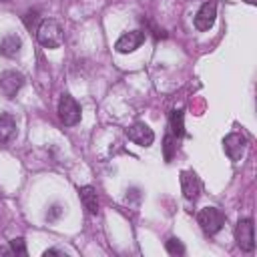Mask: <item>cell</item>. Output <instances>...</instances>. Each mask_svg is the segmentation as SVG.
Segmentation results:
<instances>
[{
  "instance_id": "8992f818",
  "label": "cell",
  "mask_w": 257,
  "mask_h": 257,
  "mask_svg": "<svg viewBox=\"0 0 257 257\" xmlns=\"http://www.w3.org/2000/svg\"><path fill=\"white\" fill-rule=\"evenodd\" d=\"M22 86H24V76L18 70H4L0 74V90L6 98H14Z\"/></svg>"
},
{
  "instance_id": "d6986e66",
  "label": "cell",
  "mask_w": 257,
  "mask_h": 257,
  "mask_svg": "<svg viewBox=\"0 0 257 257\" xmlns=\"http://www.w3.org/2000/svg\"><path fill=\"white\" fill-rule=\"evenodd\" d=\"M44 255H46V257H48V255H60V251H56V249H46Z\"/></svg>"
},
{
  "instance_id": "2e32d148",
  "label": "cell",
  "mask_w": 257,
  "mask_h": 257,
  "mask_svg": "<svg viewBox=\"0 0 257 257\" xmlns=\"http://www.w3.org/2000/svg\"><path fill=\"white\" fill-rule=\"evenodd\" d=\"M10 251H12V253H16V255H26L28 251H26L24 239H22V237H16V239H12V241H10Z\"/></svg>"
},
{
  "instance_id": "9a60e30c",
  "label": "cell",
  "mask_w": 257,
  "mask_h": 257,
  "mask_svg": "<svg viewBox=\"0 0 257 257\" xmlns=\"http://www.w3.org/2000/svg\"><path fill=\"white\" fill-rule=\"evenodd\" d=\"M165 247H167V251H169L171 255H183V253H185V247H183V243H181L177 237H171Z\"/></svg>"
},
{
  "instance_id": "ba28073f",
  "label": "cell",
  "mask_w": 257,
  "mask_h": 257,
  "mask_svg": "<svg viewBox=\"0 0 257 257\" xmlns=\"http://www.w3.org/2000/svg\"><path fill=\"white\" fill-rule=\"evenodd\" d=\"M147 34L143 30H131V32H124L116 42H114V50L120 52V54H128V52H135L143 42H145Z\"/></svg>"
},
{
  "instance_id": "7c38bea8",
  "label": "cell",
  "mask_w": 257,
  "mask_h": 257,
  "mask_svg": "<svg viewBox=\"0 0 257 257\" xmlns=\"http://www.w3.org/2000/svg\"><path fill=\"white\" fill-rule=\"evenodd\" d=\"M16 137V120L8 112H0V145L10 143Z\"/></svg>"
},
{
  "instance_id": "ffe728a7",
  "label": "cell",
  "mask_w": 257,
  "mask_h": 257,
  "mask_svg": "<svg viewBox=\"0 0 257 257\" xmlns=\"http://www.w3.org/2000/svg\"><path fill=\"white\" fill-rule=\"evenodd\" d=\"M0 2H8V0H0Z\"/></svg>"
},
{
  "instance_id": "5b68a950",
  "label": "cell",
  "mask_w": 257,
  "mask_h": 257,
  "mask_svg": "<svg viewBox=\"0 0 257 257\" xmlns=\"http://www.w3.org/2000/svg\"><path fill=\"white\" fill-rule=\"evenodd\" d=\"M247 149V139L239 133H229L223 139V151L231 161H241Z\"/></svg>"
},
{
  "instance_id": "5bb4252c",
  "label": "cell",
  "mask_w": 257,
  "mask_h": 257,
  "mask_svg": "<svg viewBox=\"0 0 257 257\" xmlns=\"http://www.w3.org/2000/svg\"><path fill=\"white\" fill-rule=\"evenodd\" d=\"M169 124H171V135L175 139L185 135V124H183V110H171L169 116Z\"/></svg>"
},
{
  "instance_id": "52a82bcc",
  "label": "cell",
  "mask_w": 257,
  "mask_h": 257,
  "mask_svg": "<svg viewBox=\"0 0 257 257\" xmlns=\"http://www.w3.org/2000/svg\"><path fill=\"white\" fill-rule=\"evenodd\" d=\"M215 16H217V2H215V0H207V2H203V6L199 8V12H197L193 24H195V28H197L199 32H205V30H209V28L215 24Z\"/></svg>"
},
{
  "instance_id": "30bf717a",
  "label": "cell",
  "mask_w": 257,
  "mask_h": 257,
  "mask_svg": "<svg viewBox=\"0 0 257 257\" xmlns=\"http://www.w3.org/2000/svg\"><path fill=\"white\" fill-rule=\"evenodd\" d=\"M181 189H183L185 199H189V201H195L199 197L201 183L193 171H181Z\"/></svg>"
},
{
  "instance_id": "e0dca14e",
  "label": "cell",
  "mask_w": 257,
  "mask_h": 257,
  "mask_svg": "<svg viewBox=\"0 0 257 257\" xmlns=\"http://www.w3.org/2000/svg\"><path fill=\"white\" fill-rule=\"evenodd\" d=\"M173 139H175L173 135H167V137H165V159H167V161L173 159V149H175Z\"/></svg>"
},
{
  "instance_id": "ac0fdd59",
  "label": "cell",
  "mask_w": 257,
  "mask_h": 257,
  "mask_svg": "<svg viewBox=\"0 0 257 257\" xmlns=\"http://www.w3.org/2000/svg\"><path fill=\"white\" fill-rule=\"evenodd\" d=\"M12 251H10V247H4V245H0V255H10Z\"/></svg>"
},
{
  "instance_id": "9c48e42d",
  "label": "cell",
  "mask_w": 257,
  "mask_h": 257,
  "mask_svg": "<svg viewBox=\"0 0 257 257\" xmlns=\"http://www.w3.org/2000/svg\"><path fill=\"white\" fill-rule=\"evenodd\" d=\"M126 137H128V141H133V143L139 145V147H151L153 141H155L153 128H151L149 124H145V122H135V124H131V126L126 128Z\"/></svg>"
},
{
  "instance_id": "4fadbf2b",
  "label": "cell",
  "mask_w": 257,
  "mask_h": 257,
  "mask_svg": "<svg viewBox=\"0 0 257 257\" xmlns=\"http://www.w3.org/2000/svg\"><path fill=\"white\" fill-rule=\"evenodd\" d=\"M78 195H80V201H82L84 209L90 215H96L98 213V195H96V189L90 187V185H84V187L78 189Z\"/></svg>"
},
{
  "instance_id": "7a4b0ae2",
  "label": "cell",
  "mask_w": 257,
  "mask_h": 257,
  "mask_svg": "<svg viewBox=\"0 0 257 257\" xmlns=\"http://www.w3.org/2000/svg\"><path fill=\"white\" fill-rule=\"evenodd\" d=\"M197 223L201 225V229H203L205 235H215V233H219L223 229L225 215L217 207H203L197 213Z\"/></svg>"
},
{
  "instance_id": "277c9868",
  "label": "cell",
  "mask_w": 257,
  "mask_h": 257,
  "mask_svg": "<svg viewBox=\"0 0 257 257\" xmlns=\"http://www.w3.org/2000/svg\"><path fill=\"white\" fill-rule=\"evenodd\" d=\"M235 241L241 251L249 253L255 247V233H253V221L251 219H239L235 227Z\"/></svg>"
},
{
  "instance_id": "3957f363",
  "label": "cell",
  "mask_w": 257,
  "mask_h": 257,
  "mask_svg": "<svg viewBox=\"0 0 257 257\" xmlns=\"http://www.w3.org/2000/svg\"><path fill=\"white\" fill-rule=\"evenodd\" d=\"M58 118L64 126H74L80 120V106L70 94H62L58 100Z\"/></svg>"
},
{
  "instance_id": "8fae6325",
  "label": "cell",
  "mask_w": 257,
  "mask_h": 257,
  "mask_svg": "<svg viewBox=\"0 0 257 257\" xmlns=\"http://www.w3.org/2000/svg\"><path fill=\"white\" fill-rule=\"evenodd\" d=\"M20 48H22V40L18 34H6L2 40H0V54L6 56V58H14L20 54Z\"/></svg>"
},
{
  "instance_id": "6da1fadb",
  "label": "cell",
  "mask_w": 257,
  "mask_h": 257,
  "mask_svg": "<svg viewBox=\"0 0 257 257\" xmlns=\"http://www.w3.org/2000/svg\"><path fill=\"white\" fill-rule=\"evenodd\" d=\"M36 40L44 46V48H58L64 42V32L62 26L52 20V18H44L38 28H36Z\"/></svg>"
}]
</instances>
